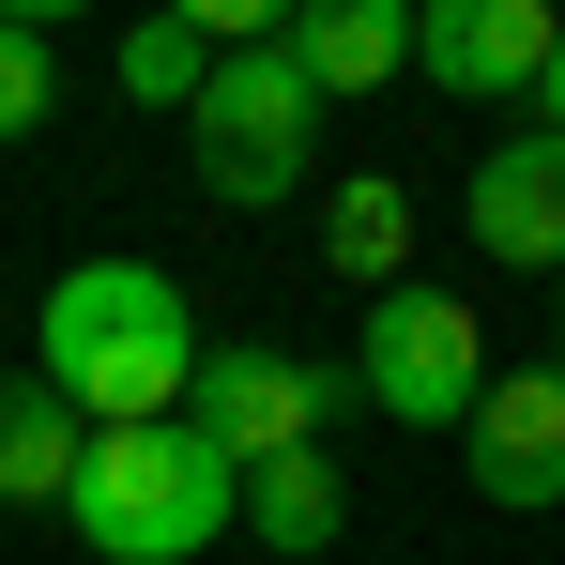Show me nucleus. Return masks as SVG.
I'll use <instances>...</instances> for the list:
<instances>
[{
	"instance_id": "obj_3",
	"label": "nucleus",
	"mask_w": 565,
	"mask_h": 565,
	"mask_svg": "<svg viewBox=\"0 0 565 565\" xmlns=\"http://www.w3.org/2000/svg\"><path fill=\"white\" fill-rule=\"evenodd\" d=\"M184 122H199V184L260 214V199H290V184H306V138H321V77H306L290 46H230V62H214V93H199Z\"/></svg>"
},
{
	"instance_id": "obj_6",
	"label": "nucleus",
	"mask_w": 565,
	"mask_h": 565,
	"mask_svg": "<svg viewBox=\"0 0 565 565\" xmlns=\"http://www.w3.org/2000/svg\"><path fill=\"white\" fill-rule=\"evenodd\" d=\"M565 46V0H428V31H413V77H444V93H535Z\"/></svg>"
},
{
	"instance_id": "obj_9",
	"label": "nucleus",
	"mask_w": 565,
	"mask_h": 565,
	"mask_svg": "<svg viewBox=\"0 0 565 565\" xmlns=\"http://www.w3.org/2000/svg\"><path fill=\"white\" fill-rule=\"evenodd\" d=\"M413 31H428V0H306L290 15V62L321 77V107H352L382 77H413Z\"/></svg>"
},
{
	"instance_id": "obj_10",
	"label": "nucleus",
	"mask_w": 565,
	"mask_h": 565,
	"mask_svg": "<svg viewBox=\"0 0 565 565\" xmlns=\"http://www.w3.org/2000/svg\"><path fill=\"white\" fill-rule=\"evenodd\" d=\"M77 473H93V413L46 367L0 382V504H77Z\"/></svg>"
},
{
	"instance_id": "obj_7",
	"label": "nucleus",
	"mask_w": 565,
	"mask_h": 565,
	"mask_svg": "<svg viewBox=\"0 0 565 565\" xmlns=\"http://www.w3.org/2000/svg\"><path fill=\"white\" fill-rule=\"evenodd\" d=\"M473 489L489 504H565V367H504L473 397Z\"/></svg>"
},
{
	"instance_id": "obj_17",
	"label": "nucleus",
	"mask_w": 565,
	"mask_h": 565,
	"mask_svg": "<svg viewBox=\"0 0 565 565\" xmlns=\"http://www.w3.org/2000/svg\"><path fill=\"white\" fill-rule=\"evenodd\" d=\"M0 15H15V31H46V15H93V0H0Z\"/></svg>"
},
{
	"instance_id": "obj_4",
	"label": "nucleus",
	"mask_w": 565,
	"mask_h": 565,
	"mask_svg": "<svg viewBox=\"0 0 565 565\" xmlns=\"http://www.w3.org/2000/svg\"><path fill=\"white\" fill-rule=\"evenodd\" d=\"M352 382H367L397 428H473V397H489V337H473V306L459 290H428V276H397L367 306V352H352Z\"/></svg>"
},
{
	"instance_id": "obj_2",
	"label": "nucleus",
	"mask_w": 565,
	"mask_h": 565,
	"mask_svg": "<svg viewBox=\"0 0 565 565\" xmlns=\"http://www.w3.org/2000/svg\"><path fill=\"white\" fill-rule=\"evenodd\" d=\"M107 565H199L230 520H245V459L199 428V413H153V428H93V473L62 504Z\"/></svg>"
},
{
	"instance_id": "obj_8",
	"label": "nucleus",
	"mask_w": 565,
	"mask_h": 565,
	"mask_svg": "<svg viewBox=\"0 0 565 565\" xmlns=\"http://www.w3.org/2000/svg\"><path fill=\"white\" fill-rule=\"evenodd\" d=\"M473 245L520 260V276H565V138H489L473 153Z\"/></svg>"
},
{
	"instance_id": "obj_15",
	"label": "nucleus",
	"mask_w": 565,
	"mask_h": 565,
	"mask_svg": "<svg viewBox=\"0 0 565 565\" xmlns=\"http://www.w3.org/2000/svg\"><path fill=\"white\" fill-rule=\"evenodd\" d=\"M169 15H199L214 46H290V15H306V0H169Z\"/></svg>"
},
{
	"instance_id": "obj_14",
	"label": "nucleus",
	"mask_w": 565,
	"mask_h": 565,
	"mask_svg": "<svg viewBox=\"0 0 565 565\" xmlns=\"http://www.w3.org/2000/svg\"><path fill=\"white\" fill-rule=\"evenodd\" d=\"M46 93H62V77H46V31H15V15H0V138H31Z\"/></svg>"
},
{
	"instance_id": "obj_12",
	"label": "nucleus",
	"mask_w": 565,
	"mask_h": 565,
	"mask_svg": "<svg viewBox=\"0 0 565 565\" xmlns=\"http://www.w3.org/2000/svg\"><path fill=\"white\" fill-rule=\"evenodd\" d=\"M321 260H337V276L382 306V290H397V260H413V184H382V169H367V184H337V230H321Z\"/></svg>"
},
{
	"instance_id": "obj_16",
	"label": "nucleus",
	"mask_w": 565,
	"mask_h": 565,
	"mask_svg": "<svg viewBox=\"0 0 565 565\" xmlns=\"http://www.w3.org/2000/svg\"><path fill=\"white\" fill-rule=\"evenodd\" d=\"M535 122H551V138H565V46H551V77H535Z\"/></svg>"
},
{
	"instance_id": "obj_1",
	"label": "nucleus",
	"mask_w": 565,
	"mask_h": 565,
	"mask_svg": "<svg viewBox=\"0 0 565 565\" xmlns=\"http://www.w3.org/2000/svg\"><path fill=\"white\" fill-rule=\"evenodd\" d=\"M46 382L93 413V428H153L199 397V321L153 260H77L46 290Z\"/></svg>"
},
{
	"instance_id": "obj_13",
	"label": "nucleus",
	"mask_w": 565,
	"mask_h": 565,
	"mask_svg": "<svg viewBox=\"0 0 565 565\" xmlns=\"http://www.w3.org/2000/svg\"><path fill=\"white\" fill-rule=\"evenodd\" d=\"M214 62H230V46H214L199 15H138V31H122V107H199Z\"/></svg>"
},
{
	"instance_id": "obj_11",
	"label": "nucleus",
	"mask_w": 565,
	"mask_h": 565,
	"mask_svg": "<svg viewBox=\"0 0 565 565\" xmlns=\"http://www.w3.org/2000/svg\"><path fill=\"white\" fill-rule=\"evenodd\" d=\"M337 520H352V489H337V459H321V444H306V459H260L245 473V535H260V551H337Z\"/></svg>"
},
{
	"instance_id": "obj_18",
	"label": "nucleus",
	"mask_w": 565,
	"mask_h": 565,
	"mask_svg": "<svg viewBox=\"0 0 565 565\" xmlns=\"http://www.w3.org/2000/svg\"><path fill=\"white\" fill-rule=\"evenodd\" d=\"M551 367H565V352H551Z\"/></svg>"
},
{
	"instance_id": "obj_5",
	"label": "nucleus",
	"mask_w": 565,
	"mask_h": 565,
	"mask_svg": "<svg viewBox=\"0 0 565 565\" xmlns=\"http://www.w3.org/2000/svg\"><path fill=\"white\" fill-rule=\"evenodd\" d=\"M352 397H367V382L321 367V352H245V337H230V352H199V397H184V413H199L245 473H260V459H306Z\"/></svg>"
}]
</instances>
